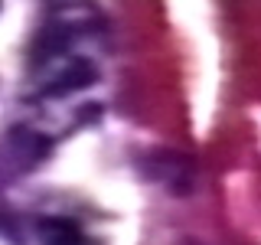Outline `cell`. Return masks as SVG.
<instances>
[{
	"mask_svg": "<svg viewBox=\"0 0 261 245\" xmlns=\"http://www.w3.org/2000/svg\"><path fill=\"white\" fill-rule=\"evenodd\" d=\"M36 245H95L88 232L69 216H43L33 223Z\"/></svg>",
	"mask_w": 261,
	"mask_h": 245,
	"instance_id": "6da1fadb",
	"label": "cell"
}]
</instances>
